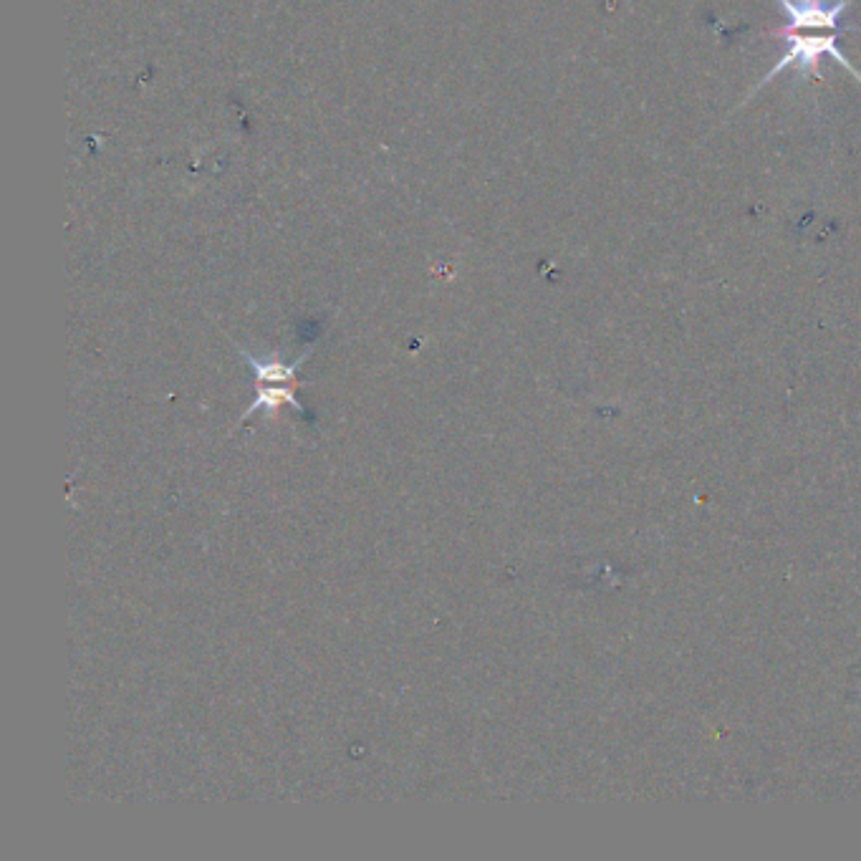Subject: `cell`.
Listing matches in <instances>:
<instances>
[{
	"mask_svg": "<svg viewBox=\"0 0 861 861\" xmlns=\"http://www.w3.org/2000/svg\"><path fill=\"white\" fill-rule=\"evenodd\" d=\"M778 3H781L783 11L788 13V26L773 33L786 38L788 51L778 59V64L763 76L761 84L750 91L748 99L755 91L771 84L778 74H783V71L788 69H801L821 81V56H831L836 64L844 66L854 79L861 81V69H856L839 48L841 36H844V33H854V28L841 26V18H844V13L851 8V0H778Z\"/></svg>",
	"mask_w": 861,
	"mask_h": 861,
	"instance_id": "obj_1",
	"label": "cell"
},
{
	"mask_svg": "<svg viewBox=\"0 0 861 861\" xmlns=\"http://www.w3.org/2000/svg\"><path fill=\"white\" fill-rule=\"evenodd\" d=\"M238 351H240V357H243L245 362L253 367L258 384H296L298 387L296 372H298V367H301V364L309 359V351H306V354H301V357H298L296 362H291V364L281 362V359H258V357H253L250 351H243V349H238Z\"/></svg>",
	"mask_w": 861,
	"mask_h": 861,
	"instance_id": "obj_2",
	"label": "cell"
},
{
	"mask_svg": "<svg viewBox=\"0 0 861 861\" xmlns=\"http://www.w3.org/2000/svg\"><path fill=\"white\" fill-rule=\"evenodd\" d=\"M293 389H296V384H278V387H273V384H258V399L250 404L248 410H245V415L240 417V422L250 420V417L261 410L268 412V415H276L283 404H291L293 410L306 412V407H303V402L296 397Z\"/></svg>",
	"mask_w": 861,
	"mask_h": 861,
	"instance_id": "obj_3",
	"label": "cell"
}]
</instances>
